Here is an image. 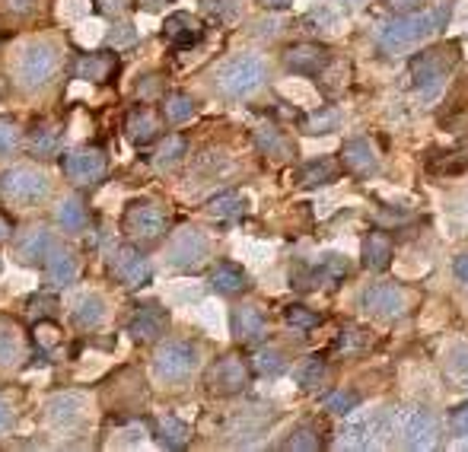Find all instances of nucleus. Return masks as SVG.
Wrapping results in <instances>:
<instances>
[{
    "label": "nucleus",
    "instance_id": "nucleus-23",
    "mask_svg": "<svg viewBox=\"0 0 468 452\" xmlns=\"http://www.w3.org/2000/svg\"><path fill=\"white\" fill-rule=\"evenodd\" d=\"M29 150L32 157H58V150H61V127L55 121H35L29 131Z\"/></svg>",
    "mask_w": 468,
    "mask_h": 452
},
{
    "label": "nucleus",
    "instance_id": "nucleus-55",
    "mask_svg": "<svg viewBox=\"0 0 468 452\" xmlns=\"http://www.w3.org/2000/svg\"><path fill=\"white\" fill-rule=\"evenodd\" d=\"M10 236V223H7V217H0V242Z\"/></svg>",
    "mask_w": 468,
    "mask_h": 452
},
{
    "label": "nucleus",
    "instance_id": "nucleus-22",
    "mask_svg": "<svg viewBox=\"0 0 468 452\" xmlns=\"http://www.w3.org/2000/svg\"><path fill=\"white\" fill-rule=\"evenodd\" d=\"M125 131H127V137H131V143L143 147V143H150L153 137L159 134V115L153 109H147V105H137V109L127 115Z\"/></svg>",
    "mask_w": 468,
    "mask_h": 452
},
{
    "label": "nucleus",
    "instance_id": "nucleus-43",
    "mask_svg": "<svg viewBox=\"0 0 468 452\" xmlns=\"http://www.w3.org/2000/svg\"><path fill=\"white\" fill-rule=\"evenodd\" d=\"M322 405H326L328 414H341L344 418V414H350L354 408L360 405V395L357 392H350V389H338V392H332V395H326Z\"/></svg>",
    "mask_w": 468,
    "mask_h": 452
},
{
    "label": "nucleus",
    "instance_id": "nucleus-33",
    "mask_svg": "<svg viewBox=\"0 0 468 452\" xmlns=\"http://www.w3.org/2000/svg\"><path fill=\"white\" fill-rule=\"evenodd\" d=\"M322 446H326V440H322V430H318L316 424H300V427L284 440V449H294V452H316V449H322Z\"/></svg>",
    "mask_w": 468,
    "mask_h": 452
},
{
    "label": "nucleus",
    "instance_id": "nucleus-34",
    "mask_svg": "<svg viewBox=\"0 0 468 452\" xmlns=\"http://www.w3.org/2000/svg\"><path fill=\"white\" fill-rule=\"evenodd\" d=\"M23 354V341H19V328L10 318H0V366L13 364Z\"/></svg>",
    "mask_w": 468,
    "mask_h": 452
},
{
    "label": "nucleus",
    "instance_id": "nucleus-32",
    "mask_svg": "<svg viewBox=\"0 0 468 452\" xmlns=\"http://www.w3.org/2000/svg\"><path fill=\"white\" fill-rule=\"evenodd\" d=\"M191 430L185 427L182 421H175V418H169V414H163V418H157V440L163 446H169V449H182L185 443H188Z\"/></svg>",
    "mask_w": 468,
    "mask_h": 452
},
{
    "label": "nucleus",
    "instance_id": "nucleus-56",
    "mask_svg": "<svg viewBox=\"0 0 468 452\" xmlns=\"http://www.w3.org/2000/svg\"><path fill=\"white\" fill-rule=\"evenodd\" d=\"M341 4H348V7H357L360 0H341Z\"/></svg>",
    "mask_w": 468,
    "mask_h": 452
},
{
    "label": "nucleus",
    "instance_id": "nucleus-7",
    "mask_svg": "<svg viewBox=\"0 0 468 452\" xmlns=\"http://www.w3.org/2000/svg\"><path fill=\"white\" fill-rule=\"evenodd\" d=\"M392 421H395L398 437L405 440V446H411V449H430L433 440H437V418L427 408H402V411H395Z\"/></svg>",
    "mask_w": 468,
    "mask_h": 452
},
{
    "label": "nucleus",
    "instance_id": "nucleus-6",
    "mask_svg": "<svg viewBox=\"0 0 468 452\" xmlns=\"http://www.w3.org/2000/svg\"><path fill=\"white\" fill-rule=\"evenodd\" d=\"M198 366V348L188 341H169L153 357V373L166 382H182Z\"/></svg>",
    "mask_w": 468,
    "mask_h": 452
},
{
    "label": "nucleus",
    "instance_id": "nucleus-9",
    "mask_svg": "<svg viewBox=\"0 0 468 452\" xmlns=\"http://www.w3.org/2000/svg\"><path fill=\"white\" fill-rule=\"evenodd\" d=\"M360 303H364V310L370 312V316H380V318H402L408 312V294L402 284L366 287Z\"/></svg>",
    "mask_w": 468,
    "mask_h": 452
},
{
    "label": "nucleus",
    "instance_id": "nucleus-36",
    "mask_svg": "<svg viewBox=\"0 0 468 452\" xmlns=\"http://www.w3.org/2000/svg\"><path fill=\"white\" fill-rule=\"evenodd\" d=\"M328 376V366L322 357H310V360H303L300 366V373H296V382H300L303 389H316V386H322Z\"/></svg>",
    "mask_w": 468,
    "mask_h": 452
},
{
    "label": "nucleus",
    "instance_id": "nucleus-19",
    "mask_svg": "<svg viewBox=\"0 0 468 452\" xmlns=\"http://www.w3.org/2000/svg\"><path fill=\"white\" fill-rule=\"evenodd\" d=\"M262 334H265V316L258 306L242 303V306L233 310V338H236L239 344H252V341H258Z\"/></svg>",
    "mask_w": 468,
    "mask_h": 452
},
{
    "label": "nucleus",
    "instance_id": "nucleus-53",
    "mask_svg": "<svg viewBox=\"0 0 468 452\" xmlns=\"http://www.w3.org/2000/svg\"><path fill=\"white\" fill-rule=\"evenodd\" d=\"M265 7H271V10H287L290 7V4H294V0H262Z\"/></svg>",
    "mask_w": 468,
    "mask_h": 452
},
{
    "label": "nucleus",
    "instance_id": "nucleus-28",
    "mask_svg": "<svg viewBox=\"0 0 468 452\" xmlns=\"http://www.w3.org/2000/svg\"><path fill=\"white\" fill-rule=\"evenodd\" d=\"M103 316H105V303L99 300V296L87 294L73 303V326H77L80 332H93V328H99Z\"/></svg>",
    "mask_w": 468,
    "mask_h": 452
},
{
    "label": "nucleus",
    "instance_id": "nucleus-46",
    "mask_svg": "<svg viewBox=\"0 0 468 452\" xmlns=\"http://www.w3.org/2000/svg\"><path fill=\"white\" fill-rule=\"evenodd\" d=\"M449 427H453L456 437H468V402L453 411V418H449Z\"/></svg>",
    "mask_w": 468,
    "mask_h": 452
},
{
    "label": "nucleus",
    "instance_id": "nucleus-10",
    "mask_svg": "<svg viewBox=\"0 0 468 452\" xmlns=\"http://www.w3.org/2000/svg\"><path fill=\"white\" fill-rule=\"evenodd\" d=\"M249 386V366L242 357L236 354H226L220 357L214 366H211V373H207V389L217 392V395H236Z\"/></svg>",
    "mask_w": 468,
    "mask_h": 452
},
{
    "label": "nucleus",
    "instance_id": "nucleus-45",
    "mask_svg": "<svg viewBox=\"0 0 468 452\" xmlns=\"http://www.w3.org/2000/svg\"><path fill=\"white\" fill-rule=\"evenodd\" d=\"M366 341H370V338H366V332L364 328H344L341 332V338H338V348L341 350H357V348H366Z\"/></svg>",
    "mask_w": 468,
    "mask_h": 452
},
{
    "label": "nucleus",
    "instance_id": "nucleus-26",
    "mask_svg": "<svg viewBox=\"0 0 468 452\" xmlns=\"http://www.w3.org/2000/svg\"><path fill=\"white\" fill-rule=\"evenodd\" d=\"M430 169L433 172H443V175H459L468 169V134L459 137V143L456 147H449V150H437L433 157H430Z\"/></svg>",
    "mask_w": 468,
    "mask_h": 452
},
{
    "label": "nucleus",
    "instance_id": "nucleus-48",
    "mask_svg": "<svg viewBox=\"0 0 468 452\" xmlns=\"http://www.w3.org/2000/svg\"><path fill=\"white\" fill-rule=\"evenodd\" d=\"M453 274L462 280V284H468V252H462L459 258L453 262Z\"/></svg>",
    "mask_w": 468,
    "mask_h": 452
},
{
    "label": "nucleus",
    "instance_id": "nucleus-4",
    "mask_svg": "<svg viewBox=\"0 0 468 452\" xmlns=\"http://www.w3.org/2000/svg\"><path fill=\"white\" fill-rule=\"evenodd\" d=\"M0 195H4V201H10L16 207L39 204L48 195V179L39 169H29V166L7 169V172L0 175Z\"/></svg>",
    "mask_w": 468,
    "mask_h": 452
},
{
    "label": "nucleus",
    "instance_id": "nucleus-17",
    "mask_svg": "<svg viewBox=\"0 0 468 452\" xmlns=\"http://www.w3.org/2000/svg\"><path fill=\"white\" fill-rule=\"evenodd\" d=\"M115 73H119V55H111V51L80 55V61L73 64V77L89 80V83H109Z\"/></svg>",
    "mask_w": 468,
    "mask_h": 452
},
{
    "label": "nucleus",
    "instance_id": "nucleus-29",
    "mask_svg": "<svg viewBox=\"0 0 468 452\" xmlns=\"http://www.w3.org/2000/svg\"><path fill=\"white\" fill-rule=\"evenodd\" d=\"M255 143H258V150H262L265 157H271V159H287L290 153H294L290 141L280 134L278 127H271V125H265V127H258V131H255Z\"/></svg>",
    "mask_w": 468,
    "mask_h": 452
},
{
    "label": "nucleus",
    "instance_id": "nucleus-27",
    "mask_svg": "<svg viewBox=\"0 0 468 452\" xmlns=\"http://www.w3.org/2000/svg\"><path fill=\"white\" fill-rule=\"evenodd\" d=\"M364 264L370 271H386L392 264V239L382 230L366 233L364 239Z\"/></svg>",
    "mask_w": 468,
    "mask_h": 452
},
{
    "label": "nucleus",
    "instance_id": "nucleus-31",
    "mask_svg": "<svg viewBox=\"0 0 468 452\" xmlns=\"http://www.w3.org/2000/svg\"><path fill=\"white\" fill-rule=\"evenodd\" d=\"M207 214L217 217V220H239V217L246 214V198L236 195V191L217 195V198H211V204H207Z\"/></svg>",
    "mask_w": 468,
    "mask_h": 452
},
{
    "label": "nucleus",
    "instance_id": "nucleus-20",
    "mask_svg": "<svg viewBox=\"0 0 468 452\" xmlns=\"http://www.w3.org/2000/svg\"><path fill=\"white\" fill-rule=\"evenodd\" d=\"M338 172H341V163H338V159L318 157V159H310V163H303L300 172H296V185H303V188H318V185L334 182Z\"/></svg>",
    "mask_w": 468,
    "mask_h": 452
},
{
    "label": "nucleus",
    "instance_id": "nucleus-37",
    "mask_svg": "<svg viewBox=\"0 0 468 452\" xmlns=\"http://www.w3.org/2000/svg\"><path fill=\"white\" fill-rule=\"evenodd\" d=\"M163 109H166V119L173 121V125H182V121H188L191 115H195V99H191L188 93H173Z\"/></svg>",
    "mask_w": 468,
    "mask_h": 452
},
{
    "label": "nucleus",
    "instance_id": "nucleus-24",
    "mask_svg": "<svg viewBox=\"0 0 468 452\" xmlns=\"http://www.w3.org/2000/svg\"><path fill=\"white\" fill-rule=\"evenodd\" d=\"M55 239H51V233L42 230V226H35V230H29L23 239H19V258H23L26 264H35V262H48V255L55 252Z\"/></svg>",
    "mask_w": 468,
    "mask_h": 452
},
{
    "label": "nucleus",
    "instance_id": "nucleus-52",
    "mask_svg": "<svg viewBox=\"0 0 468 452\" xmlns=\"http://www.w3.org/2000/svg\"><path fill=\"white\" fill-rule=\"evenodd\" d=\"M137 35L131 32V26H119V32H115V42H134Z\"/></svg>",
    "mask_w": 468,
    "mask_h": 452
},
{
    "label": "nucleus",
    "instance_id": "nucleus-21",
    "mask_svg": "<svg viewBox=\"0 0 468 452\" xmlns=\"http://www.w3.org/2000/svg\"><path fill=\"white\" fill-rule=\"evenodd\" d=\"M80 274V264L77 258H73V252H67V249L55 246V252L48 255V262H45V278L51 287H67L73 284Z\"/></svg>",
    "mask_w": 468,
    "mask_h": 452
},
{
    "label": "nucleus",
    "instance_id": "nucleus-11",
    "mask_svg": "<svg viewBox=\"0 0 468 452\" xmlns=\"http://www.w3.org/2000/svg\"><path fill=\"white\" fill-rule=\"evenodd\" d=\"M204 258H207L204 233H198L195 226H182V230L175 233L173 242H169V262H173V268L191 271L198 268Z\"/></svg>",
    "mask_w": 468,
    "mask_h": 452
},
{
    "label": "nucleus",
    "instance_id": "nucleus-47",
    "mask_svg": "<svg viewBox=\"0 0 468 452\" xmlns=\"http://www.w3.org/2000/svg\"><path fill=\"white\" fill-rule=\"evenodd\" d=\"M35 334H39V344H45V348H48V344L58 341V334H61V332H58L55 326H48V322H42V326H35Z\"/></svg>",
    "mask_w": 468,
    "mask_h": 452
},
{
    "label": "nucleus",
    "instance_id": "nucleus-3",
    "mask_svg": "<svg viewBox=\"0 0 468 452\" xmlns=\"http://www.w3.org/2000/svg\"><path fill=\"white\" fill-rule=\"evenodd\" d=\"M265 77H268V67H265L262 57L236 55L217 71V89L230 99H239V96L255 93L265 83Z\"/></svg>",
    "mask_w": 468,
    "mask_h": 452
},
{
    "label": "nucleus",
    "instance_id": "nucleus-38",
    "mask_svg": "<svg viewBox=\"0 0 468 452\" xmlns=\"http://www.w3.org/2000/svg\"><path fill=\"white\" fill-rule=\"evenodd\" d=\"M318 274L326 280H341V278H348L350 274V264H348V258L344 255H338V252H326V255H318Z\"/></svg>",
    "mask_w": 468,
    "mask_h": 452
},
{
    "label": "nucleus",
    "instance_id": "nucleus-35",
    "mask_svg": "<svg viewBox=\"0 0 468 452\" xmlns=\"http://www.w3.org/2000/svg\"><path fill=\"white\" fill-rule=\"evenodd\" d=\"M58 223H61L67 233H80L87 226V207L80 198H67L61 207H58Z\"/></svg>",
    "mask_w": 468,
    "mask_h": 452
},
{
    "label": "nucleus",
    "instance_id": "nucleus-13",
    "mask_svg": "<svg viewBox=\"0 0 468 452\" xmlns=\"http://www.w3.org/2000/svg\"><path fill=\"white\" fill-rule=\"evenodd\" d=\"M166 326H169V312L159 303H141L134 310L131 326H127V334L134 341H157L159 334L166 332Z\"/></svg>",
    "mask_w": 468,
    "mask_h": 452
},
{
    "label": "nucleus",
    "instance_id": "nucleus-8",
    "mask_svg": "<svg viewBox=\"0 0 468 452\" xmlns=\"http://www.w3.org/2000/svg\"><path fill=\"white\" fill-rule=\"evenodd\" d=\"M58 67V48L48 45V42H32L29 48L19 57V80L23 87H42L51 80Z\"/></svg>",
    "mask_w": 468,
    "mask_h": 452
},
{
    "label": "nucleus",
    "instance_id": "nucleus-18",
    "mask_svg": "<svg viewBox=\"0 0 468 452\" xmlns=\"http://www.w3.org/2000/svg\"><path fill=\"white\" fill-rule=\"evenodd\" d=\"M341 166L348 172H354L357 179H366V175H373L376 166H380V159H376V150L364 137H354L341 147Z\"/></svg>",
    "mask_w": 468,
    "mask_h": 452
},
{
    "label": "nucleus",
    "instance_id": "nucleus-39",
    "mask_svg": "<svg viewBox=\"0 0 468 452\" xmlns=\"http://www.w3.org/2000/svg\"><path fill=\"white\" fill-rule=\"evenodd\" d=\"M185 150H188L185 137H166V141H163V147L157 150V157H153V163H157L159 169H169V166H175V163L185 157Z\"/></svg>",
    "mask_w": 468,
    "mask_h": 452
},
{
    "label": "nucleus",
    "instance_id": "nucleus-54",
    "mask_svg": "<svg viewBox=\"0 0 468 452\" xmlns=\"http://www.w3.org/2000/svg\"><path fill=\"white\" fill-rule=\"evenodd\" d=\"M7 424H10V411H7V405L0 402V430H7Z\"/></svg>",
    "mask_w": 468,
    "mask_h": 452
},
{
    "label": "nucleus",
    "instance_id": "nucleus-5",
    "mask_svg": "<svg viewBox=\"0 0 468 452\" xmlns=\"http://www.w3.org/2000/svg\"><path fill=\"white\" fill-rule=\"evenodd\" d=\"M125 233L131 242H157L163 233H166V211L157 204V201H134V204H127L125 211Z\"/></svg>",
    "mask_w": 468,
    "mask_h": 452
},
{
    "label": "nucleus",
    "instance_id": "nucleus-50",
    "mask_svg": "<svg viewBox=\"0 0 468 452\" xmlns=\"http://www.w3.org/2000/svg\"><path fill=\"white\" fill-rule=\"evenodd\" d=\"M96 4H99L105 13H119V10H125L127 0H96Z\"/></svg>",
    "mask_w": 468,
    "mask_h": 452
},
{
    "label": "nucleus",
    "instance_id": "nucleus-1",
    "mask_svg": "<svg viewBox=\"0 0 468 452\" xmlns=\"http://www.w3.org/2000/svg\"><path fill=\"white\" fill-rule=\"evenodd\" d=\"M449 23V4H433L430 10L421 13H405L398 19L382 23L376 32V45L386 51V55H402L408 48H414L418 42L430 39L433 32H440Z\"/></svg>",
    "mask_w": 468,
    "mask_h": 452
},
{
    "label": "nucleus",
    "instance_id": "nucleus-25",
    "mask_svg": "<svg viewBox=\"0 0 468 452\" xmlns=\"http://www.w3.org/2000/svg\"><path fill=\"white\" fill-rule=\"evenodd\" d=\"M211 287H214L217 294L233 296V294H242V290H246L249 278H246V271L239 268V264L220 262V264H214V271H211Z\"/></svg>",
    "mask_w": 468,
    "mask_h": 452
},
{
    "label": "nucleus",
    "instance_id": "nucleus-40",
    "mask_svg": "<svg viewBox=\"0 0 468 452\" xmlns=\"http://www.w3.org/2000/svg\"><path fill=\"white\" fill-rule=\"evenodd\" d=\"M284 322L296 332H310V328L318 326V312L306 310L300 303H290V306H284Z\"/></svg>",
    "mask_w": 468,
    "mask_h": 452
},
{
    "label": "nucleus",
    "instance_id": "nucleus-16",
    "mask_svg": "<svg viewBox=\"0 0 468 452\" xmlns=\"http://www.w3.org/2000/svg\"><path fill=\"white\" fill-rule=\"evenodd\" d=\"M111 274L125 287H143L150 280V262L137 249H121L115 255V262H111Z\"/></svg>",
    "mask_w": 468,
    "mask_h": 452
},
{
    "label": "nucleus",
    "instance_id": "nucleus-14",
    "mask_svg": "<svg viewBox=\"0 0 468 452\" xmlns=\"http://www.w3.org/2000/svg\"><path fill=\"white\" fill-rule=\"evenodd\" d=\"M204 35V26H201L198 16L191 13H169L163 19V39L169 42L173 48L185 51V48H195Z\"/></svg>",
    "mask_w": 468,
    "mask_h": 452
},
{
    "label": "nucleus",
    "instance_id": "nucleus-41",
    "mask_svg": "<svg viewBox=\"0 0 468 452\" xmlns=\"http://www.w3.org/2000/svg\"><path fill=\"white\" fill-rule=\"evenodd\" d=\"M255 370H258L262 376H278L287 370V357L278 348H265L255 354Z\"/></svg>",
    "mask_w": 468,
    "mask_h": 452
},
{
    "label": "nucleus",
    "instance_id": "nucleus-15",
    "mask_svg": "<svg viewBox=\"0 0 468 452\" xmlns=\"http://www.w3.org/2000/svg\"><path fill=\"white\" fill-rule=\"evenodd\" d=\"M64 172L80 185H89V182H96V179H103V172H105L103 150H96V147H80V150H73L71 157L64 159Z\"/></svg>",
    "mask_w": 468,
    "mask_h": 452
},
{
    "label": "nucleus",
    "instance_id": "nucleus-49",
    "mask_svg": "<svg viewBox=\"0 0 468 452\" xmlns=\"http://www.w3.org/2000/svg\"><path fill=\"white\" fill-rule=\"evenodd\" d=\"M389 4V10H398V13H408V10H414L421 0H386Z\"/></svg>",
    "mask_w": 468,
    "mask_h": 452
},
{
    "label": "nucleus",
    "instance_id": "nucleus-51",
    "mask_svg": "<svg viewBox=\"0 0 468 452\" xmlns=\"http://www.w3.org/2000/svg\"><path fill=\"white\" fill-rule=\"evenodd\" d=\"M32 4H35V0H7V7L13 10V13H29Z\"/></svg>",
    "mask_w": 468,
    "mask_h": 452
},
{
    "label": "nucleus",
    "instance_id": "nucleus-30",
    "mask_svg": "<svg viewBox=\"0 0 468 452\" xmlns=\"http://www.w3.org/2000/svg\"><path fill=\"white\" fill-rule=\"evenodd\" d=\"M48 418L61 427H71L83 418V402L77 395H58L51 398V405H48Z\"/></svg>",
    "mask_w": 468,
    "mask_h": 452
},
{
    "label": "nucleus",
    "instance_id": "nucleus-42",
    "mask_svg": "<svg viewBox=\"0 0 468 452\" xmlns=\"http://www.w3.org/2000/svg\"><path fill=\"white\" fill-rule=\"evenodd\" d=\"M338 125H341V111L322 109V111H316L303 127H306V134H332V131H338Z\"/></svg>",
    "mask_w": 468,
    "mask_h": 452
},
{
    "label": "nucleus",
    "instance_id": "nucleus-44",
    "mask_svg": "<svg viewBox=\"0 0 468 452\" xmlns=\"http://www.w3.org/2000/svg\"><path fill=\"white\" fill-rule=\"evenodd\" d=\"M16 143H19V127H16L10 119H0V157L13 153Z\"/></svg>",
    "mask_w": 468,
    "mask_h": 452
},
{
    "label": "nucleus",
    "instance_id": "nucleus-2",
    "mask_svg": "<svg viewBox=\"0 0 468 452\" xmlns=\"http://www.w3.org/2000/svg\"><path fill=\"white\" fill-rule=\"evenodd\" d=\"M459 61V48L453 42L446 45H433L421 55H414L411 61V77H414V89L424 96V99H433V96L443 89V80L449 77V71Z\"/></svg>",
    "mask_w": 468,
    "mask_h": 452
},
{
    "label": "nucleus",
    "instance_id": "nucleus-12",
    "mask_svg": "<svg viewBox=\"0 0 468 452\" xmlns=\"http://www.w3.org/2000/svg\"><path fill=\"white\" fill-rule=\"evenodd\" d=\"M328 61H332L328 48L316 45V42H300V45H290L284 51L287 71L303 73V77H316V73H322Z\"/></svg>",
    "mask_w": 468,
    "mask_h": 452
}]
</instances>
